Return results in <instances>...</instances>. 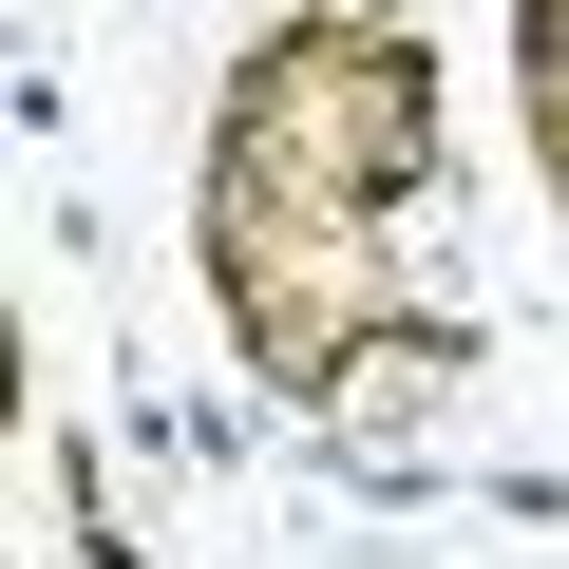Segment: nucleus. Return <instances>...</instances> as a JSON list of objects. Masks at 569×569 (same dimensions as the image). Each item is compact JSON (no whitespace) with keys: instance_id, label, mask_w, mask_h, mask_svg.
Masks as SVG:
<instances>
[{"instance_id":"1","label":"nucleus","mask_w":569,"mask_h":569,"mask_svg":"<svg viewBox=\"0 0 569 569\" xmlns=\"http://www.w3.org/2000/svg\"><path fill=\"white\" fill-rule=\"evenodd\" d=\"M550 77H569V0H550Z\"/></svg>"}]
</instances>
